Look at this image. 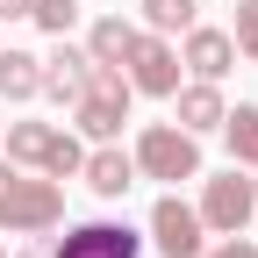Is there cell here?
<instances>
[{
  "instance_id": "obj_15",
  "label": "cell",
  "mask_w": 258,
  "mask_h": 258,
  "mask_svg": "<svg viewBox=\"0 0 258 258\" xmlns=\"http://www.w3.org/2000/svg\"><path fill=\"white\" fill-rule=\"evenodd\" d=\"M222 137H230V158L237 165H258V108L237 101L230 115H222Z\"/></svg>"
},
{
  "instance_id": "obj_8",
  "label": "cell",
  "mask_w": 258,
  "mask_h": 258,
  "mask_svg": "<svg viewBox=\"0 0 258 258\" xmlns=\"http://www.w3.org/2000/svg\"><path fill=\"white\" fill-rule=\"evenodd\" d=\"M50 258H137V230L129 222H79V230H64Z\"/></svg>"
},
{
  "instance_id": "obj_14",
  "label": "cell",
  "mask_w": 258,
  "mask_h": 258,
  "mask_svg": "<svg viewBox=\"0 0 258 258\" xmlns=\"http://www.w3.org/2000/svg\"><path fill=\"white\" fill-rule=\"evenodd\" d=\"M129 43H137V29H129L122 15H101V22H93V36H86V57H93V64H122Z\"/></svg>"
},
{
  "instance_id": "obj_20",
  "label": "cell",
  "mask_w": 258,
  "mask_h": 258,
  "mask_svg": "<svg viewBox=\"0 0 258 258\" xmlns=\"http://www.w3.org/2000/svg\"><path fill=\"white\" fill-rule=\"evenodd\" d=\"M15 15H29V0H0V22H15Z\"/></svg>"
},
{
  "instance_id": "obj_2",
  "label": "cell",
  "mask_w": 258,
  "mask_h": 258,
  "mask_svg": "<svg viewBox=\"0 0 258 258\" xmlns=\"http://www.w3.org/2000/svg\"><path fill=\"white\" fill-rule=\"evenodd\" d=\"M64 215L57 179H22L15 165H0V230H50Z\"/></svg>"
},
{
  "instance_id": "obj_1",
  "label": "cell",
  "mask_w": 258,
  "mask_h": 258,
  "mask_svg": "<svg viewBox=\"0 0 258 258\" xmlns=\"http://www.w3.org/2000/svg\"><path fill=\"white\" fill-rule=\"evenodd\" d=\"M72 122L86 129V137H122V122H129V79H122V64H93L86 86H79V101H72Z\"/></svg>"
},
{
  "instance_id": "obj_12",
  "label": "cell",
  "mask_w": 258,
  "mask_h": 258,
  "mask_svg": "<svg viewBox=\"0 0 258 258\" xmlns=\"http://www.w3.org/2000/svg\"><path fill=\"white\" fill-rule=\"evenodd\" d=\"M222 93H215V79H194V86H179V129L186 137H201V129H222Z\"/></svg>"
},
{
  "instance_id": "obj_16",
  "label": "cell",
  "mask_w": 258,
  "mask_h": 258,
  "mask_svg": "<svg viewBox=\"0 0 258 258\" xmlns=\"http://www.w3.org/2000/svg\"><path fill=\"white\" fill-rule=\"evenodd\" d=\"M151 36H172V29H194V0H144Z\"/></svg>"
},
{
  "instance_id": "obj_17",
  "label": "cell",
  "mask_w": 258,
  "mask_h": 258,
  "mask_svg": "<svg viewBox=\"0 0 258 258\" xmlns=\"http://www.w3.org/2000/svg\"><path fill=\"white\" fill-rule=\"evenodd\" d=\"M29 22L50 29V36H64V29L79 22V0H29Z\"/></svg>"
},
{
  "instance_id": "obj_21",
  "label": "cell",
  "mask_w": 258,
  "mask_h": 258,
  "mask_svg": "<svg viewBox=\"0 0 258 258\" xmlns=\"http://www.w3.org/2000/svg\"><path fill=\"white\" fill-rule=\"evenodd\" d=\"M22 258H43V251H22Z\"/></svg>"
},
{
  "instance_id": "obj_4",
  "label": "cell",
  "mask_w": 258,
  "mask_h": 258,
  "mask_svg": "<svg viewBox=\"0 0 258 258\" xmlns=\"http://www.w3.org/2000/svg\"><path fill=\"white\" fill-rule=\"evenodd\" d=\"M251 208H258V179H244L237 165L222 172V179H208V194H201V230H215V237H237L244 222H251Z\"/></svg>"
},
{
  "instance_id": "obj_11",
  "label": "cell",
  "mask_w": 258,
  "mask_h": 258,
  "mask_svg": "<svg viewBox=\"0 0 258 258\" xmlns=\"http://www.w3.org/2000/svg\"><path fill=\"white\" fill-rule=\"evenodd\" d=\"M86 72H93V57H86V50H72V43L57 36V57H43V93L72 108V101H79V86H86Z\"/></svg>"
},
{
  "instance_id": "obj_18",
  "label": "cell",
  "mask_w": 258,
  "mask_h": 258,
  "mask_svg": "<svg viewBox=\"0 0 258 258\" xmlns=\"http://www.w3.org/2000/svg\"><path fill=\"white\" fill-rule=\"evenodd\" d=\"M251 64H258V0H244V8H237V36H230Z\"/></svg>"
},
{
  "instance_id": "obj_10",
  "label": "cell",
  "mask_w": 258,
  "mask_h": 258,
  "mask_svg": "<svg viewBox=\"0 0 258 258\" xmlns=\"http://www.w3.org/2000/svg\"><path fill=\"white\" fill-rule=\"evenodd\" d=\"M79 179H86L93 194H101V201H122V194L137 186V158H122L115 144H101V151H93L86 165H79Z\"/></svg>"
},
{
  "instance_id": "obj_6",
  "label": "cell",
  "mask_w": 258,
  "mask_h": 258,
  "mask_svg": "<svg viewBox=\"0 0 258 258\" xmlns=\"http://www.w3.org/2000/svg\"><path fill=\"white\" fill-rule=\"evenodd\" d=\"M122 79H129V93H179V50L165 43V36H144L137 29V43H129V57H122Z\"/></svg>"
},
{
  "instance_id": "obj_3",
  "label": "cell",
  "mask_w": 258,
  "mask_h": 258,
  "mask_svg": "<svg viewBox=\"0 0 258 258\" xmlns=\"http://www.w3.org/2000/svg\"><path fill=\"white\" fill-rule=\"evenodd\" d=\"M8 158H15V165L50 172V179H72V172L86 165L79 137H64V129H50V122H15V129H8Z\"/></svg>"
},
{
  "instance_id": "obj_5",
  "label": "cell",
  "mask_w": 258,
  "mask_h": 258,
  "mask_svg": "<svg viewBox=\"0 0 258 258\" xmlns=\"http://www.w3.org/2000/svg\"><path fill=\"white\" fill-rule=\"evenodd\" d=\"M137 172H151V179H194L201 172V144L186 137V129H144L137 137Z\"/></svg>"
},
{
  "instance_id": "obj_13",
  "label": "cell",
  "mask_w": 258,
  "mask_h": 258,
  "mask_svg": "<svg viewBox=\"0 0 258 258\" xmlns=\"http://www.w3.org/2000/svg\"><path fill=\"white\" fill-rule=\"evenodd\" d=\"M36 93H43V57L0 50V101H36Z\"/></svg>"
},
{
  "instance_id": "obj_9",
  "label": "cell",
  "mask_w": 258,
  "mask_h": 258,
  "mask_svg": "<svg viewBox=\"0 0 258 258\" xmlns=\"http://www.w3.org/2000/svg\"><path fill=\"white\" fill-rule=\"evenodd\" d=\"M179 64H186L194 79H222V72L237 64V43L222 36V29H186V50H179Z\"/></svg>"
},
{
  "instance_id": "obj_22",
  "label": "cell",
  "mask_w": 258,
  "mask_h": 258,
  "mask_svg": "<svg viewBox=\"0 0 258 258\" xmlns=\"http://www.w3.org/2000/svg\"><path fill=\"white\" fill-rule=\"evenodd\" d=\"M0 258H8V251H0Z\"/></svg>"
},
{
  "instance_id": "obj_19",
  "label": "cell",
  "mask_w": 258,
  "mask_h": 258,
  "mask_svg": "<svg viewBox=\"0 0 258 258\" xmlns=\"http://www.w3.org/2000/svg\"><path fill=\"white\" fill-rule=\"evenodd\" d=\"M201 258H258V244H244V237H230V244H215V251H201Z\"/></svg>"
},
{
  "instance_id": "obj_7",
  "label": "cell",
  "mask_w": 258,
  "mask_h": 258,
  "mask_svg": "<svg viewBox=\"0 0 258 258\" xmlns=\"http://www.w3.org/2000/svg\"><path fill=\"white\" fill-rule=\"evenodd\" d=\"M151 244L165 251V258H201L208 237H201V215H194L179 194H165V201L151 208Z\"/></svg>"
}]
</instances>
